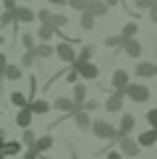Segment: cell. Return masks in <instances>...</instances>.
<instances>
[{
	"instance_id": "obj_22",
	"label": "cell",
	"mask_w": 157,
	"mask_h": 159,
	"mask_svg": "<svg viewBox=\"0 0 157 159\" xmlns=\"http://www.w3.org/2000/svg\"><path fill=\"white\" fill-rule=\"evenodd\" d=\"M21 143L24 141H8L3 146V151H5V157H13V154H21Z\"/></svg>"
},
{
	"instance_id": "obj_1",
	"label": "cell",
	"mask_w": 157,
	"mask_h": 159,
	"mask_svg": "<svg viewBox=\"0 0 157 159\" xmlns=\"http://www.w3.org/2000/svg\"><path fill=\"white\" fill-rule=\"evenodd\" d=\"M92 133H94L97 138H102V141H113V138H121L118 128H113V125L105 123V120H94V123H92Z\"/></svg>"
},
{
	"instance_id": "obj_2",
	"label": "cell",
	"mask_w": 157,
	"mask_h": 159,
	"mask_svg": "<svg viewBox=\"0 0 157 159\" xmlns=\"http://www.w3.org/2000/svg\"><path fill=\"white\" fill-rule=\"evenodd\" d=\"M55 52H58V57H60L63 63H71V65H74V63L78 60V52L74 50V44H71V42H60Z\"/></svg>"
},
{
	"instance_id": "obj_40",
	"label": "cell",
	"mask_w": 157,
	"mask_h": 159,
	"mask_svg": "<svg viewBox=\"0 0 157 159\" xmlns=\"http://www.w3.org/2000/svg\"><path fill=\"white\" fill-rule=\"evenodd\" d=\"M97 107H102V104H100V102H94V99H89V102H84V107H81V110H84V112H89V110H97Z\"/></svg>"
},
{
	"instance_id": "obj_21",
	"label": "cell",
	"mask_w": 157,
	"mask_h": 159,
	"mask_svg": "<svg viewBox=\"0 0 157 159\" xmlns=\"http://www.w3.org/2000/svg\"><path fill=\"white\" fill-rule=\"evenodd\" d=\"M3 76L8 78V81H16V78H21V68H18V65H5Z\"/></svg>"
},
{
	"instance_id": "obj_32",
	"label": "cell",
	"mask_w": 157,
	"mask_h": 159,
	"mask_svg": "<svg viewBox=\"0 0 157 159\" xmlns=\"http://www.w3.org/2000/svg\"><path fill=\"white\" fill-rule=\"evenodd\" d=\"M68 5H71V8H76V11H81V13H87L89 0H68Z\"/></svg>"
},
{
	"instance_id": "obj_19",
	"label": "cell",
	"mask_w": 157,
	"mask_h": 159,
	"mask_svg": "<svg viewBox=\"0 0 157 159\" xmlns=\"http://www.w3.org/2000/svg\"><path fill=\"white\" fill-rule=\"evenodd\" d=\"M29 107H31V112H34V115H45V112H50V110H52V104H50V102H45V99H34Z\"/></svg>"
},
{
	"instance_id": "obj_7",
	"label": "cell",
	"mask_w": 157,
	"mask_h": 159,
	"mask_svg": "<svg viewBox=\"0 0 157 159\" xmlns=\"http://www.w3.org/2000/svg\"><path fill=\"white\" fill-rule=\"evenodd\" d=\"M123 99H126V94H121V91H113V94L105 99V110H107V112H121Z\"/></svg>"
},
{
	"instance_id": "obj_25",
	"label": "cell",
	"mask_w": 157,
	"mask_h": 159,
	"mask_svg": "<svg viewBox=\"0 0 157 159\" xmlns=\"http://www.w3.org/2000/svg\"><path fill=\"white\" fill-rule=\"evenodd\" d=\"M65 24H68V18H65V13H58V16H52V29H65Z\"/></svg>"
},
{
	"instance_id": "obj_20",
	"label": "cell",
	"mask_w": 157,
	"mask_h": 159,
	"mask_svg": "<svg viewBox=\"0 0 157 159\" xmlns=\"http://www.w3.org/2000/svg\"><path fill=\"white\" fill-rule=\"evenodd\" d=\"M16 21H21V24L34 21V11H31V8H26V5H21V8L16 11Z\"/></svg>"
},
{
	"instance_id": "obj_27",
	"label": "cell",
	"mask_w": 157,
	"mask_h": 159,
	"mask_svg": "<svg viewBox=\"0 0 157 159\" xmlns=\"http://www.w3.org/2000/svg\"><path fill=\"white\" fill-rule=\"evenodd\" d=\"M21 141H24V146H29V149H34V143H37V136H34V130H24V136H21Z\"/></svg>"
},
{
	"instance_id": "obj_23",
	"label": "cell",
	"mask_w": 157,
	"mask_h": 159,
	"mask_svg": "<svg viewBox=\"0 0 157 159\" xmlns=\"http://www.w3.org/2000/svg\"><path fill=\"white\" fill-rule=\"evenodd\" d=\"M136 31H139V26H136L134 21H128L126 26H123V34H121V37L128 42V39H134V37H136Z\"/></svg>"
},
{
	"instance_id": "obj_9",
	"label": "cell",
	"mask_w": 157,
	"mask_h": 159,
	"mask_svg": "<svg viewBox=\"0 0 157 159\" xmlns=\"http://www.w3.org/2000/svg\"><path fill=\"white\" fill-rule=\"evenodd\" d=\"M134 123H136L134 115H128V112L121 117V125H118V133H121V138H128V133L134 130Z\"/></svg>"
},
{
	"instance_id": "obj_33",
	"label": "cell",
	"mask_w": 157,
	"mask_h": 159,
	"mask_svg": "<svg viewBox=\"0 0 157 159\" xmlns=\"http://www.w3.org/2000/svg\"><path fill=\"white\" fill-rule=\"evenodd\" d=\"M52 34H55V29H52V26H39V39H42V42L52 39Z\"/></svg>"
},
{
	"instance_id": "obj_38",
	"label": "cell",
	"mask_w": 157,
	"mask_h": 159,
	"mask_svg": "<svg viewBox=\"0 0 157 159\" xmlns=\"http://www.w3.org/2000/svg\"><path fill=\"white\" fill-rule=\"evenodd\" d=\"M3 5H5V11H8V13H16L18 8H21V5H18L16 0H3Z\"/></svg>"
},
{
	"instance_id": "obj_6",
	"label": "cell",
	"mask_w": 157,
	"mask_h": 159,
	"mask_svg": "<svg viewBox=\"0 0 157 159\" xmlns=\"http://www.w3.org/2000/svg\"><path fill=\"white\" fill-rule=\"evenodd\" d=\"M52 107H55L58 112H63V115L65 112H74V115L78 112V104L74 102V99H68V97H58L55 102H52Z\"/></svg>"
},
{
	"instance_id": "obj_13",
	"label": "cell",
	"mask_w": 157,
	"mask_h": 159,
	"mask_svg": "<svg viewBox=\"0 0 157 159\" xmlns=\"http://www.w3.org/2000/svg\"><path fill=\"white\" fill-rule=\"evenodd\" d=\"M136 76H139V78L157 76V65L155 63H139V65H136Z\"/></svg>"
},
{
	"instance_id": "obj_41",
	"label": "cell",
	"mask_w": 157,
	"mask_h": 159,
	"mask_svg": "<svg viewBox=\"0 0 157 159\" xmlns=\"http://www.w3.org/2000/svg\"><path fill=\"white\" fill-rule=\"evenodd\" d=\"M21 159H39V154H37V151H31V149H29V151H26V154H24Z\"/></svg>"
},
{
	"instance_id": "obj_17",
	"label": "cell",
	"mask_w": 157,
	"mask_h": 159,
	"mask_svg": "<svg viewBox=\"0 0 157 159\" xmlns=\"http://www.w3.org/2000/svg\"><path fill=\"white\" fill-rule=\"evenodd\" d=\"M155 143H157V130L155 128L144 130V133L139 136V146H155Z\"/></svg>"
},
{
	"instance_id": "obj_5",
	"label": "cell",
	"mask_w": 157,
	"mask_h": 159,
	"mask_svg": "<svg viewBox=\"0 0 157 159\" xmlns=\"http://www.w3.org/2000/svg\"><path fill=\"white\" fill-rule=\"evenodd\" d=\"M71 68H76L81 78H97V76H100V68H97L94 63H74Z\"/></svg>"
},
{
	"instance_id": "obj_10",
	"label": "cell",
	"mask_w": 157,
	"mask_h": 159,
	"mask_svg": "<svg viewBox=\"0 0 157 159\" xmlns=\"http://www.w3.org/2000/svg\"><path fill=\"white\" fill-rule=\"evenodd\" d=\"M31 107H26V110H18V115H16V125L18 128H24V130H29V125H31Z\"/></svg>"
},
{
	"instance_id": "obj_18",
	"label": "cell",
	"mask_w": 157,
	"mask_h": 159,
	"mask_svg": "<svg viewBox=\"0 0 157 159\" xmlns=\"http://www.w3.org/2000/svg\"><path fill=\"white\" fill-rule=\"evenodd\" d=\"M11 102L16 104L18 110H26V107H29V104H31V99L26 97V94H21V91H13V94H11Z\"/></svg>"
},
{
	"instance_id": "obj_37",
	"label": "cell",
	"mask_w": 157,
	"mask_h": 159,
	"mask_svg": "<svg viewBox=\"0 0 157 159\" xmlns=\"http://www.w3.org/2000/svg\"><path fill=\"white\" fill-rule=\"evenodd\" d=\"M147 123L157 130V110H147Z\"/></svg>"
},
{
	"instance_id": "obj_35",
	"label": "cell",
	"mask_w": 157,
	"mask_h": 159,
	"mask_svg": "<svg viewBox=\"0 0 157 159\" xmlns=\"http://www.w3.org/2000/svg\"><path fill=\"white\" fill-rule=\"evenodd\" d=\"M11 24H16V13H8V11H5L3 16H0V26H11Z\"/></svg>"
},
{
	"instance_id": "obj_44",
	"label": "cell",
	"mask_w": 157,
	"mask_h": 159,
	"mask_svg": "<svg viewBox=\"0 0 157 159\" xmlns=\"http://www.w3.org/2000/svg\"><path fill=\"white\" fill-rule=\"evenodd\" d=\"M105 3H107V5H118V3H121V0H105Z\"/></svg>"
},
{
	"instance_id": "obj_12",
	"label": "cell",
	"mask_w": 157,
	"mask_h": 159,
	"mask_svg": "<svg viewBox=\"0 0 157 159\" xmlns=\"http://www.w3.org/2000/svg\"><path fill=\"white\" fill-rule=\"evenodd\" d=\"M87 13L89 16H105L107 13V3H102V0H89V8H87Z\"/></svg>"
},
{
	"instance_id": "obj_8",
	"label": "cell",
	"mask_w": 157,
	"mask_h": 159,
	"mask_svg": "<svg viewBox=\"0 0 157 159\" xmlns=\"http://www.w3.org/2000/svg\"><path fill=\"white\" fill-rule=\"evenodd\" d=\"M121 154H126V157H139V141L121 138Z\"/></svg>"
},
{
	"instance_id": "obj_11",
	"label": "cell",
	"mask_w": 157,
	"mask_h": 159,
	"mask_svg": "<svg viewBox=\"0 0 157 159\" xmlns=\"http://www.w3.org/2000/svg\"><path fill=\"white\" fill-rule=\"evenodd\" d=\"M52 143H55V138H52V136H39L31 151H37V154H45V151H50V149H52Z\"/></svg>"
},
{
	"instance_id": "obj_14",
	"label": "cell",
	"mask_w": 157,
	"mask_h": 159,
	"mask_svg": "<svg viewBox=\"0 0 157 159\" xmlns=\"http://www.w3.org/2000/svg\"><path fill=\"white\" fill-rule=\"evenodd\" d=\"M141 50H144V47H141V42H136V39H128V42L123 44V52H126L128 57H139V55H141Z\"/></svg>"
},
{
	"instance_id": "obj_24",
	"label": "cell",
	"mask_w": 157,
	"mask_h": 159,
	"mask_svg": "<svg viewBox=\"0 0 157 159\" xmlns=\"http://www.w3.org/2000/svg\"><path fill=\"white\" fill-rule=\"evenodd\" d=\"M102 42H105V47H123L126 39H123V37H105Z\"/></svg>"
},
{
	"instance_id": "obj_15",
	"label": "cell",
	"mask_w": 157,
	"mask_h": 159,
	"mask_svg": "<svg viewBox=\"0 0 157 159\" xmlns=\"http://www.w3.org/2000/svg\"><path fill=\"white\" fill-rule=\"evenodd\" d=\"M74 120H76V128H78V130H89V128H92V123H94V120H89V115H87L84 110H78V112H76Z\"/></svg>"
},
{
	"instance_id": "obj_29",
	"label": "cell",
	"mask_w": 157,
	"mask_h": 159,
	"mask_svg": "<svg viewBox=\"0 0 157 159\" xmlns=\"http://www.w3.org/2000/svg\"><path fill=\"white\" fill-rule=\"evenodd\" d=\"M78 24H81V29H94V16H89V13H81V21H78Z\"/></svg>"
},
{
	"instance_id": "obj_30",
	"label": "cell",
	"mask_w": 157,
	"mask_h": 159,
	"mask_svg": "<svg viewBox=\"0 0 157 159\" xmlns=\"http://www.w3.org/2000/svg\"><path fill=\"white\" fill-rule=\"evenodd\" d=\"M92 52H94V47H81V50H78V60L76 63H89Z\"/></svg>"
},
{
	"instance_id": "obj_26",
	"label": "cell",
	"mask_w": 157,
	"mask_h": 159,
	"mask_svg": "<svg viewBox=\"0 0 157 159\" xmlns=\"http://www.w3.org/2000/svg\"><path fill=\"white\" fill-rule=\"evenodd\" d=\"M155 5H157V0H136L134 8H136V11H152Z\"/></svg>"
},
{
	"instance_id": "obj_31",
	"label": "cell",
	"mask_w": 157,
	"mask_h": 159,
	"mask_svg": "<svg viewBox=\"0 0 157 159\" xmlns=\"http://www.w3.org/2000/svg\"><path fill=\"white\" fill-rule=\"evenodd\" d=\"M34 52H37V57H50V55H52L55 50H52L50 44H45V42H42V44H39V47H37Z\"/></svg>"
},
{
	"instance_id": "obj_3",
	"label": "cell",
	"mask_w": 157,
	"mask_h": 159,
	"mask_svg": "<svg viewBox=\"0 0 157 159\" xmlns=\"http://www.w3.org/2000/svg\"><path fill=\"white\" fill-rule=\"evenodd\" d=\"M126 97H131L134 102L144 104V102L149 99V89H147V84H131V86H128V91H126Z\"/></svg>"
},
{
	"instance_id": "obj_39",
	"label": "cell",
	"mask_w": 157,
	"mask_h": 159,
	"mask_svg": "<svg viewBox=\"0 0 157 159\" xmlns=\"http://www.w3.org/2000/svg\"><path fill=\"white\" fill-rule=\"evenodd\" d=\"M78 78H81V76H78V70H76V68H71V70H68V76H65V81H68V84H76Z\"/></svg>"
},
{
	"instance_id": "obj_28",
	"label": "cell",
	"mask_w": 157,
	"mask_h": 159,
	"mask_svg": "<svg viewBox=\"0 0 157 159\" xmlns=\"http://www.w3.org/2000/svg\"><path fill=\"white\" fill-rule=\"evenodd\" d=\"M21 44L26 47V52H31V50H37V47H39V44L34 42V37H31V34H24V37H21Z\"/></svg>"
},
{
	"instance_id": "obj_36",
	"label": "cell",
	"mask_w": 157,
	"mask_h": 159,
	"mask_svg": "<svg viewBox=\"0 0 157 159\" xmlns=\"http://www.w3.org/2000/svg\"><path fill=\"white\" fill-rule=\"evenodd\" d=\"M34 57H37V52H34V50H31V52H24L21 65H26V68H29V65H34Z\"/></svg>"
},
{
	"instance_id": "obj_42",
	"label": "cell",
	"mask_w": 157,
	"mask_h": 159,
	"mask_svg": "<svg viewBox=\"0 0 157 159\" xmlns=\"http://www.w3.org/2000/svg\"><path fill=\"white\" fill-rule=\"evenodd\" d=\"M149 21H152V24H157V5H155L152 11H149Z\"/></svg>"
},
{
	"instance_id": "obj_43",
	"label": "cell",
	"mask_w": 157,
	"mask_h": 159,
	"mask_svg": "<svg viewBox=\"0 0 157 159\" xmlns=\"http://www.w3.org/2000/svg\"><path fill=\"white\" fill-rule=\"evenodd\" d=\"M107 159H123L121 151H107Z\"/></svg>"
},
{
	"instance_id": "obj_4",
	"label": "cell",
	"mask_w": 157,
	"mask_h": 159,
	"mask_svg": "<svg viewBox=\"0 0 157 159\" xmlns=\"http://www.w3.org/2000/svg\"><path fill=\"white\" fill-rule=\"evenodd\" d=\"M110 84L115 86V91H121V94H126L128 91V70H123V68H118L115 73H113V78H110Z\"/></svg>"
},
{
	"instance_id": "obj_34",
	"label": "cell",
	"mask_w": 157,
	"mask_h": 159,
	"mask_svg": "<svg viewBox=\"0 0 157 159\" xmlns=\"http://www.w3.org/2000/svg\"><path fill=\"white\" fill-rule=\"evenodd\" d=\"M37 18L42 21V26H52V13H50V11H39Z\"/></svg>"
},
{
	"instance_id": "obj_16",
	"label": "cell",
	"mask_w": 157,
	"mask_h": 159,
	"mask_svg": "<svg viewBox=\"0 0 157 159\" xmlns=\"http://www.w3.org/2000/svg\"><path fill=\"white\" fill-rule=\"evenodd\" d=\"M71 99H74V102L78 104V110H81L84 107V99H87V84H76L74 86V97H71Z\"/></svg>"
}]
</instances>
